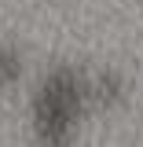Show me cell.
<instances>
[{
    "label": "cell",
    "instance_id": "obj_1",
    "mask_svg": "<svg viewBox=\"0 0 143 147\" xmlns=\"http://www.w3.org/2000/svg\"><path fill=\"white\" fill-rule=\"evenodd\" d=\"M92 103L88 74H77L73 66L52 70L33 96V129L40 147H66L73 136L77 118Z\"/></svg>",
    "mask_w": 143,
    "mask_h": 147
},
{
    "label": "cell",
    "instance_id": "obj_2",
    "mask_svg": "<svg viewBox=\"0 0 143 147\" xmlns=\"http://www.w3.org/2000/svg\"><path fill=\"white\" fill-rule=\"evenodd\" d=\"M22 74V52L11 40H0V85H15Z\"/></svg>",
    "mask_w": 143,
    "mask_h": 147
}]
</instances>
